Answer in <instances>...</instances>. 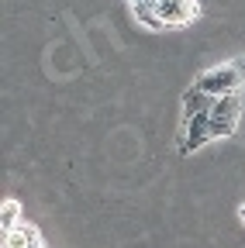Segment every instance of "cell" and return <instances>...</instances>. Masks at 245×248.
Instances as JSON below:
<instances>
[{
	"instance_id": "1",
	"label": "cell",
	"mask_w": 245,
	"mask_h": 248,
	"mask_svg": "<svg viewBox=\"0 0 245 248\" xmlns=\"http://www.w3.org/2000/svg\"><path fill=\"white\" fill-rule=\"evenodd\" d=\"M135 17L152 28V31H166V28H183L200 14L197 0H128Z\"/></svg>"
},
{
	"instance_id": "2",
	"label": "cell",
	"mask_w": 245,
	"mask_h": 248,
	"mask_svg": "<svg viewBox=\"0 0 245 248\" xmlns=\"http://www.w3.org/2000/svg\"><path fill=\"white\" fill-rule=\"evenodd\" d=\"M242 79H245V55L242 59H235V62H221V66H211L207 73H200L197 76V90L200 93H207V97H228V93H238V86H242Z\"/></svg>"
},
{
	"instance_id": "3",
	"label": "cell",
	"mask_w": 245,
	"mask_h": 248,
	"mask_svg": "<svg viewBox=\"0 0 245 248\" xmlns=\"http://www.w3.org/2000/svg\"><path fill=\"white\" fill-rule=\"evenodd\" d=\"M207 117H211V135H214V138H228V135H235L238 117H242V97H238V93L218 97V100H214V107L207 110Z\"/></svg>"
},
{
	"instance_id": "4",
	"label": "cell",
	"mask_w": 245,
	"mask_h": 248,
	"mask_svg": "<svg viewBox=\"0 0 245 248\" xmlns=\"http://www.w3.org/2000/svg\"><path fill=\"white\" fill-rule=\"evenodd\" d=\"M207 141H214V135H211V117H207V114H197V117H190V121H183V135H180V152H183V155L197 152V148L207 145Z\"/></svg>"
},
{
	"instance_id": "5",
	"label": "cell",
	"mask_w": 245,
	"mask_h": 248,
	"mask_svg": "<svg viewBox=\"0 0 245 248\" xmlns=\"http://www.w3.org/2000/svg\"><path fill=\"white\" fill-rule=\"evenodd\" d=\"M214 107V97H207V93H200L197 86H190L187 93H183V121H190L197 114H207Z\"/></svg>"
},
{
	"instance_id": "6",
	"label": "cell",
	"mask_w": 245,
	"mask_h": 248,
	"mask_svg": "<svg viewBox=\"0 0 245 248\" xmlns=\"http://www.w3.org/2000/svg\"><path fill=\"white\" fill-rule=\"evenodd\" d=\"M38 245V231L32 224H17L14 231L4 234V248H35Z\"/></svg>"
},
{
	"instance_id": "7",
	"label": "cell",
	"mask_w": 245,
	"mask_h": 248,
	"mask_svg": "<svg viewBox=\"0 0 245 248\" xmlns=\"http://www.w3.org/2000/svg\"><path fill=\"white\" fill-rule=\"evenodd\" d=\"M17 224H21V207H17V200H7L4 203V214H0V228H4V234H7Z\"/></svg>"
},
{
	"instance_id": "8",
	"label": "cell",
	"mask_w": 245,
	"mask_h": 248,
	"mask_svg": "<svg viewBox=\"0 0 245 248\" xmlns=\"http://www.w3.org/2000/svg\"><path fill=\"white\" fill-rule=\"evenodd\" d=\"M238 217H242V224H245V203H242V207H238Z\"/></svg>"
}]
</instances>
